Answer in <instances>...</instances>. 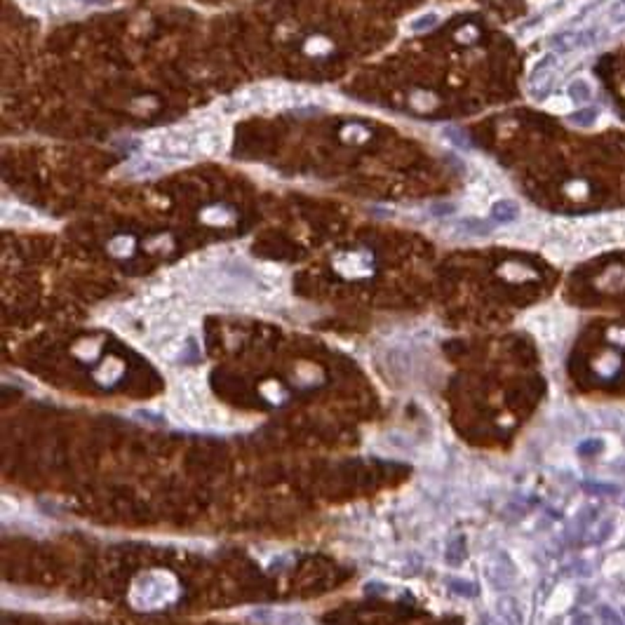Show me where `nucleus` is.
<instances>
[{"instance_id":"obj_1","label":"nucleus","mask_w":625,"mask_h":625,"mask_svg":"<svg viewBox=\"0 0 625 625\" xmlns=\"http://www.w3.org/2000/svg\"><path fill=\"white\" fill-rule=\"evenodd\" d=\"M193 132V141L195 148L202 150L207 155H219L226 150V143H228V134H226L224 127L214 125V122H205L200 127H191Z\"/></svg>"},{"instance_id":"obj_2","label":"nucleus","mask_w":625,"mask_h":625,"mask_svg":"<svg viewBox=\"0 0 625 625\" xmlns=\"http://www.w3.org/2000/svg\"><path fill=\"white\" fill-rule=\"evenodd\" d=\"M513 579H515L513 565L505 558L496 555V558L491 560V565H489V581L494 583V586L505 588V586H510Z\"/></svg>"},{"instance_id":"obj_3","label":"nucleus","mask_w":625,"mask_h":625,"mask_svg":"<svg viewBox=\"0 0 625 625\" xmlns=\"http://www.w3.org/2000/svg\"><path fill=\"white\" fill-rule=\"evenodd\" d=\"M491 219L498 224H513L520 217V205L515 200H496L491 205Z\"/></svg>"},{"instance_id":"obj_4","label":"nucleus","mask_w":625,"mask_h":625,"mask_svg":"<svg viewBox=\"0 0 625 625\" xmlns=\"http://www.w3.org/2000/svg\"><path fill=\"white\" fill-rule=\"evenodd\" d=\"M456 231L461 233V236H470V238H487L491 236L494 226L482 221V219H461V221H456Z\"/></svg>"},{"instance_id":"obj_5","label":"nucleus","mask_w":625,"mask_h":625,"mask_svg":"<svg viewBox=\"0 0 625 625\" xmlns=\"http://www.w3.org/2000/svg\"><path fill=\"white\" fill-rule=\"evenodd\" d=\"M550 47H555L560 54H572L581 50V33L579 31H562L555 38H550Z\"/></svg>"},{"instance_id":"obj_6","label":"nucleus","mask_w":625,"mask_h":625,"mask_svg":"<svg viewBox=\"0 0 625 625\" xmlns=\"http://www.w3.org/2000/svg\"><path fill=\"white\" fill-rule=\"evenodd\" d=\"M3 221L8 226H29L36 221V214L19 205H5L3 207Z\"/></svg>"},{"instance_id":"obj_7","label":"nucleus","mask_w":625,"mask_h":625,"mask_svg":"<svg viewBox=\"0 0 625 625\" xmlns=\"http://www.w3.org/2000/svg\"><path fill=\"white\" fill-rule=\"evenodd\" d=\"M160 169H162V162L155 160V157H141V160H134L132 165H127L129 176H148V174H157Z\"/></svg>"},{"instance_id":"obj_8","label":"nucleus","mask_w":625,"mask_h":625,"mask_svg":"<svg viewBox=\"0 0 625 625\" xmlns=\"http://www.w3.org/2000/svg\"><path fill=\"white\" fill-rule=\"evenodd\" d=\"M567 92H569V99L579 101V104H586V101L593 99V87H590V82L586 78L574 80Z\"/></svg>"},{"instance_id":"obj_9","label":"nucleus","mask_w":625,"mask_h":625,"mask_svg":"<svg viewBox=\"0 0 625 625\" xmlns=\"http://www.w3.org/2000/svg\"><path fill=\"white\" fill-rule=\"evenodd\" d=\"M75 0H47V15L50 17H57V19H64V17H71L75 12Z\"/></svg>"},{"instance_id":"obj_10","label":"nucleus","mask_w":625,"mask_h":625,"mask_svg":"<svg viewBox=\"0 0 625 625\" xmlns=\"http://www.w3.org/2000/svg\"><path fill=\"white\" fill-rule=\"evenodd\" d=\"M597 118H600V108L588 106V108H581L579 113L569 115V122H574V125H579V127H590V125H595Z\"/></svg>"},{"instance_id":"obj_11","label":"nucleus","mask_w":625,"mask_h":625,"mask_svg":"<svg viewBox=\"0 0 625 625\" xmlns=\"http://www.w3.org/2000/svg\"><path fill=\"white\" fill-rule=\"evenodd\" d=\"M437 22H439V17L435 15V12H425V15L411 19V22H409V31L425 33V31H430L432 26H437Z\"/></svg>"},{"instance_id":"obj_12","label":"nucleus","mask_w":625,"mask_h":625,"mask_svg":"<svg viewBox=\"0 0 625 625\" xmlns=\"http://www.w3.org/2000/svg\"><path fill=\"white\" fill-rule=\"evenodd\" d=\"M444 139L449 141V143H454V146L461 148V150H470L472 148V143H470L468 136H465L461 129H456V127H446L444 129Z\"/></svg>"},{"instance_id":"obj_13","label":"nucleus","mask_w":625,"mask_h":625,"mask_svg":"<svg viewBox=\"0 0 625 625\" xmlns=\"http://www.w3.org/2000/svg\"><path fill=\"white\" fill-rule=\"evenodd\" d=\"M604 17H607V22L614 26L625 24V0H614V3L607 8V15Z\"/></svg>"},{"instance_id":"obj_14","label":"nucleus","mask_w":625,"mask_h":625,"mask_svg":"<svg viewBox=\"0 0 625 625\" xmlns=\"http://www.w3.org/2000/svg\"><path fill=\"white\" fill-rule=\"evenodd\" d=\"M600 451H604V442H602V439H597V437L586 439V442L579 446V454L581 456H597Z\"/></svg>"},{"instance_id":"obj_15","label":"nucleus","mask_w":625,"mask_h":625,"mask_svg":"<svg viewBox=\"0 0 625 625\" xmlns=\"http://www.w3.org/2000/svg\"><path fill=\"white\" fill-rule=\"evenodd\" d=\"M273 616H276V621L271 625H301L304 623V618L299 614H294V611H280V614H273Z\"/></svg>"},{"instance_id":"obj_16","label":"nucleus","mask_w":625,"mask_h":625,"mask_svg":"<svg viewBox=\"0 0 625 625\" xmlns=\"http://www.w3.org/2000/svg\"><path fill=\"white\" fill-rule=\"evenodd\" d=\"M583 489L590 491V494H604V496L618 494V487L616 484H602V482H586V484H583Z\"/></svg>"},{"instance_id":"obj_17","label":"nucleus","mask_w":625,"mask_h":625,"mask_svg":"<svg viewBox=\"0 0 625 625\" xmlns=\"http://www.w3.org/2000/svg\"><path fill=\"white\" fill-rule=\"evenodd\" d=\"M600 618H602V625H623V616L616 614L611 607H602Z\"/></svg>"},{"instance_id":"obj_18","label":"nucleus","mask_w":625,"mask_h":625,"mask_svg":"<svg viewBox=\"0 0 625 625\" xmlns=\"http://www.w3.org/2000/svg\"><path fill=\"white\" fill-rule=\"evenodd\" d=\"M22 5L36 15H47V0H22Z\"/></svg>"},{"instance_id":"obj_19","label":"nucleus","mask_w":625,"mask_h":625,"mask_svg":"<svg viewBox=\"0 0 625 625\" xmlns=\"http://www.w3.org/2000/svg\"><path fill=\"white\" fill-rule=\"evenodd\" d=\"M80 3H85V5H97V8H106V5L111 3V0H80Z\"/></svg>"},{"instance_id":"obj_20","label":"nucleus","mask_w":625,"mask_h":625,"mask_svg":"<svg viewBox=\"0 0 625 625\" xmlns=\"http://www.w3.org/2000/svg\"><path fill=\"white\" fill-rule=\"evenodd\" d=\"M576 625H590V618H588V616H581V618H576Z\"/></svg>"},{"instance_id":"obj_21","label":"nucleus","mask_w":625,"mask_h":625,"mask_svg":"<svg viewBox=\"0 0 625 625\" xmlns=\"http://www.w3.org/2000/svg\"><path fill=\"white\" fill-rule=\"evenodd\" d=\"M623 618H625V607H623Z\"/></svg>"}]
</instances>
